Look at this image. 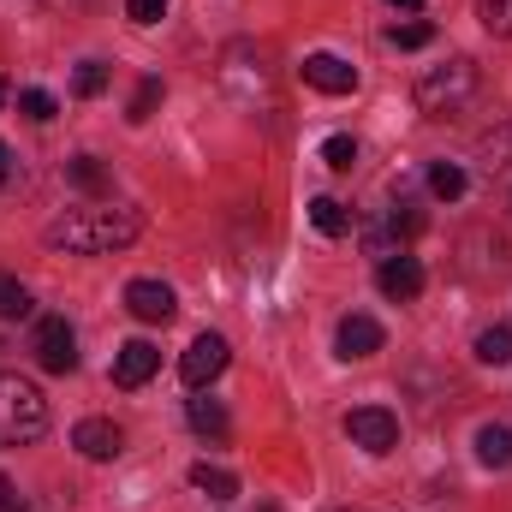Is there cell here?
Listing matches in <instances>:
<instances>
[{
	"label": "cell",
	"instance_id": "cell-1",
	"mask_svg": "<svg viewBox=\"0 0 512 512\" xmlns=\"http://www.w3.org/2000/svg\"><path fill=\"white\" fill-rule=\"evenodd\" d=\"M143 233V209H120V203H90V209H66L60 221H48V251L66 256H108L137 245Z\"/></svg>",
	"mask_w": 512,
	"mask_h": 512
},
{
	"label": "cell",
	"instance_id": "cell-2",
	"mask_svg": "<svg viewBox=\"0 0 512 512\" xmlns=\"http://www.w3.org/2000/svg\"><path fill=\"white\" fill-rule=\"evenodd\" d=\"M42 429H48V399H42V387L24 382V376H0V441L24 447V441H36Z\"/></svg>",
	"mask_w": 512,
	"mask_h": 512
},
{
	"label": "cell",
	"instance_id": "cell-3",
	"mask_svg": "<svg viewBox=\"0 0 512 512\" xmlns=\"http://www.w3.org/2000/svg\"><path fill=\"white\" fill-rule=\"evenodd\" d=\"M471 96H477V66H471V60H447V66H429V72L417 78V108L435 114V120L459 114Z\"/></svg>",
	"mask_w": 512,
	"mask_h": 512
},
{
	"label": "cell",
	"instance_id": "cell-4",
	"mask_svg": "<svg viewBox=\"0 0 512 512\" xmlns=\"http://www.w3.org/2000/svg\"><path fill=\"white\" fill-rule=\"evenodd\" d=\"M30 352H36V364L48 376H72L78 370V334H72V322L66 316H42L36 334H30Z\"/></svg>",
	"mask_w": 512,
	"mask_h": 512
},
{
	"label": "cell",
	"instance_id": "cell-5",
	"mask_svg": "<svg viewBox=\"0 0 512 512\" xmlns=\"http://www.w3.org/2000/svg\"><path fill=\"white\" fill-rule=\"evenodd\" d=\"M227 364H233V346H227L221 334H197V340H191V352L179 358V376H185L191 393H203V387L215 382Z\"/></svg>",
	"mask_w": 512,
	"mask_h": 512
},
{
	"label": "cell",
	"instance_id": "cell-6",
	"mask_svg": "<svg viewBox=\"0 0 512 512\" xmlns=\"http://www.w3.org/2000/svg\"><path fill=\"white\" fill-rule=\"evenodd\" d=\"M346 435H352L364 453H393V447H399V417L382 411V405H358V411L346 417Z\"/></svg>",
	"mask_w": 512,
	"mask_h": 512
},
{
	"label": "cell",
	"instance_id": "cell-7",
	"mask_svg": "<svg viewBox=\"0 0 512 512\" xmlns=\"http://www.w3.org/2000/svg\"><path fill=\"white\" fill-rule=\"evenodd\" d=\"M298 72H304V84L322 90V96H352V90H358V66L340 60V54H310Z\"/></svg>",
	"mask_w": 512,
	"mask_h": 512
},
{
	"label": "cell",
	"instance_id": "cell-8",
	"mask_svg": "<svg viewBox=\"0 0 512 512\" xmlns=\"http://www.w3.org/2000/svg\"><path fill=\"white\" fill-rule=\"evenodd\" d=\"M126 310L137 322H173V310H179V298H173V286L167 280H131L126 286Z\"/></svg>",
	"mask_w": 512,
	"mask_h": 512
},
{
	"label": "cell",
	"instance_id": "cell-9",
	"mask_svg": "<svg viewBox=\"0 0 512 512\" xmlns=\"http://www.w3.org/2000/svg\"><path fill=\"white\" fill-rule=\"evenodd\" d=\"M376 286H382V298H393V304H411V298L423 292V262L411 251L387 256L382 268H376Z\"/></svg>",
	"mask_w": 512,
	"mask_h": 512
},
{
	"label": "cell",
	"instance_id": "cell-10",
	"mask_svg": "<svg viewBox=\"0 0 512 512\" xmlns=\"http://www.w3.org/2000/svg\"><path fill=\"white\" fill-rule=\"evenodd\" d=\"M72 447H78L84 459H96V465H108V459H120V447H126V435H120V423H108V417H84V423L72 429Z\"/></svg>",
	"mask_w": 512,
	"mask_h": 512
},
{
	"label": "cell",
	"instance_id": "cell-11",
	"mask_svg": "<svg viewBox=\"0 0 512 512\" xmlns=\"http://www.w3.org/2000/svg\"><path fill=\"white\" fill-rule=\"evenodd\" d=\"M382 322L376 316H346L340 322V334H334V346H340V358H376L382 352Z\"/></svg>",
	"mask_w": 512,
	"mask_h": 512
},
{
	"label": "cell",
	"instance_id": "cell-12",
	"mask_svg": "<svg viewBox=\"0 0 512 512\" xmlns=\"http://www.w3.org/2000/svg\"><path fill=\"white\" fill-rule=\"evenodd\" d=\"M155 370H161V352H155L149 340H126L120 358H114V382L120 387H143Z\"/></svg>",
	"mask_w": 512,
	"mask_h": 512
},
{
	"label": "cell",
	"instance_id": "cell-13",
	"mask_svg": "<svg viewBox=\"0 0 512 512\" xmlns=\"http://www.w3.org/2000/svg\"><path fill=\"white\" fill-rule=\"evenodd\" d=\"M185 417H191V429H197V435H209L215 447L233 435V417H227V405H221V399H203V393H197V399L185 405Z\"/></svg>",
	"mask_w": 512,
	"mask_h": 512
},
{
	"label": "cell",
	"instance_id": "cell-14",
	"mask_svg": "<svg viewBox=\"0 0 512 512\" xmlns=\"http://www.w3.org/2000/svg\"><path fill=\"white\" fill-rule=\"evenodd\" d=\"M477 459H483L489 471H507L512 465V429L507 423H483V429H477Z\"/></svg>",
	"mask_w": 512,
	"mask_h": 512
},
{
	"label": "cell",
	"instance_id": "cell-15",
	"mask_svg": "<svg viewBox=\"0 0 512 512\" xmlns=\"http://www.w3.org/2000/svg\"><path fill=\"white\" fill-rule=\"evenodd\" d=\"M310 227H316L322 239H346V233H352V215H346V203L316 197V203H310Z\"/></svg>",
	"mask_w": 512,
	"mask_h": 512
},
{
	"label": "cell",
	"instance_id": "cell-16",
	"mask_svg": "<svg viewBox=\"0 0 512 512\" xmlns=\"http://www.w3.org/2000/svg\"><path fill=\"white\" fill-rule=\"evenodd\" d=\"M191 489H203L209 501H233L239 495V477L221 471V465H191Z\"/></svg>",
	"mask_w": 512,
	"mask_h": 512
},
{
	"label": "cell",
	"instance_id": "cell-17",
	"mask_svg": "<svg viewBox=\"0 0 512 512\" xmlns=\"http://www.w3.org/2000/svg\"><path fill=\"white\" fill-rule=\"evenodd\" d=\"M30 310H36L30 286H24V280H12V274H0V322H24Z\"/></svg>",
	"mask_w": 512,
	"mask_h": 512
},
{
	"label": "cell",
	"instance_id": "cell-18",
	"mask_svg": "<svg viewBox=\"0 0 512 512\" xmlns=\"http://www.w3.org/2000/svg\"><path fill=\"white\" fill-rule=\"evenodd\" d=\"M66 179H72L78 191H90V197H102V191H108V167H102L96 155H78V161L66 167Z\"/></svg>",
	"mask_w": 512,
	"mask_h": 512
},
{
	"label": "cell",
	"instance_id": "cell-19",
	"mask_svg": "<svg viewBox=\"0 0 512 512\" xmlns=\"http://www.w3.org/2000/svg\"><path fill=\"white\" fill-rule=\"evenodd\" d=\"M429 191H435L441 203H459V197H465V167H453V161H435V167H429Z\"/></svg>",
	"mask_w": 512,
	"mask_h": 512
},
{
	"label": "cell",
	"instance_id": "cell-20",
	"mask_svg": "<svg viewBox=\"0 0 512 512\" xmlns=\"http://www.w3.org/2000/svg\"><path fill=\"white\" fill-rule=\"evenodd\" d=\"M477 358L483 364H512V328H483L477 334Z\"/></svg>",
	"mask_w": 512,
	"mask_h": 512
},
{
	"label": "cell",
	"instance_id": "cell-21",
	"mask_svg": "<svg viewBox=\"0 0 512 512\" xmlns=\"http://www.w3.org/2000/svg\"><path fill=\"white\" fill-rule=\"evenodd\" d=\"M102 90H108V66H102V60H84V66L72 72V96L90 102V96H102Z\"/></svg>",
	"mask_w": 512,
	"mask_h": 512
},
{
	"label": "cell",
	"instance_id": "cell-22",
	"mask_svg": "<svg viewBox=\"0 0 512 512\" xmlns=\"http://www.w3.org/2000/svg\"><path fill=\"white\" fill-rule=\"evenodd\" d=\"M387 42H393V48H429V42H435V24H423V18L393 24V30H387Z\"/></svg>",
	"mask_w": 512,
	"mask_h": 512
},
{
	"label": "cell",
	"instance_id": "cell-23",
	"mask_svg": "<svg viewBox=\"0 0 512 512\" xmlns=\"http://www.w3.org/2000/svg\"><path fill=\"white\" fill-rule=\"evenodd\" d=\"M18 114H24V120H36V126H48V120L60 114V102H54L48 90H24V96H18Z\"/></svg>",
	"mask_w": 512,
	"mask_h": 512
},
{
	"label": "cell",
	"instance_id": "cell-24",
	"mask_svg": "<svg viewBox=\"0 0 512 512\" xmlns=\"http://www.w3.org/2000/svg\"><path fill=\"white\" fill-rule=\"evenodd\" d=\"M477 18L489 36H512V0H477Z\"/></svg>",
	"mask_w": 512,
	"mask_h": 512
},
{
	"label": "cell",
	"instance_id": "cell-25",
	"mask_svg": "<svg viewBox=\"0 0 512 512\" xmlns=\"http://www.w3.org/2000/svg\"><path fill=\"white\" fill-rule=\"evenodd\" d=\"M155 102H161V78H143V84H137V96H131V126H143V120H149V114H155Z\"/></svg>",
	"mask_w": 512,
	"mask_h": 512
},
{
	"label": "cell",
	"instance_id": "cell-26",
	"mask_svg": "<svg viewBox=\"0 0 512 512\" xmlns=\"http://www.w3.org/2000/svg\"><path fill=\"white\" fill-rule=\"evenodd\" d=\"M322 161H328V167H334V173H346V167H352V161H358V143H352V137H346V131H340V137H328V143H322Z\"/></svg>",
	"mask_w": 512,
	"mask_h": 512
},
{
	"label": "cell",
	"instance_id": "cell-27",
	"mask_svg": "<svg viewBox=\"0 0 512 512\" xmlns=\"http://www.w3.org/2000/svg\"><path fill=\"white\" fill-rule=\"evenodd\" d=\"M173 0H126V12H131V24H161V12H167Z\"/></svg>",
	"mask_w": 512,
	"mask_h": 512
},
{
	"label": "cell",
	"instance_id": "cell-28",
	"mask_svg": "<svg viewBox=\"0 0 512 512\" xmlns=\"http://www.w3.org/2000/svg\"><path fill=\"white\" fill-rule=\"evenodd\" d=\"M12 173H18V161H12V149L0 143V185H12Z\"/></svg>",
	"mask_w": 512,
	"mask_h": 512
},
{
	"label": "cell",
	"instance_id": "cell-29",
	"mask_svg": "<svg viewBox=\"0 0 512 512\" xmlns=\"http://www.w3.org/2000/svg\"><path fill=\"white\" fill-rule=\"evenodd\" d=\"M0 512H12V483L0 477Z\"/></svg>",
	"mask_w": 512,
	"mask_h": 512
},
{
	"label": "cell",
	"instance_id": "cell-30",
	"mask_svg": "<svg viewBox=\"0 0 512 512\" xmlns=\"http://www.w3.org/2000/svg\"><path fill=\"white\" fill-rule=\"evenodd\" d=\"M387 6H399V12H417V6H423V0H387Z\"/></svg>",
	"mask_w": 512,
	"mask_h": 512
}]
</instances>
